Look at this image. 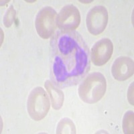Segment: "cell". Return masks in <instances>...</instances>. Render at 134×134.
<instances>
[{"mask_svg": "<svg viewBox=\"0 0 134 134\" xmlns=\"http://www.w3.org/2000/svg\"><path fill=\"white\" fill-rule=\"evenodd\" d=\"M52 81L59 87L76 85L90 69L89 50L76 32H58L50 42Z\"/></svg>", "mask_w": 134, "mask_h": 134, "instance_id": "obj_1", "label": "cell"}, {"mask_svg": "<svg viewBox=\"0 0 134 134\" xmlns=\"http://www.w3.org/2000/svg\"><path fill=\"white\" fill-rule=\"evenodd\" d=\"M106 90L107 81L105 76L99 72H94L82 79L79 87L78 93L82 101L93 104L103 97Z\"/></svg>", "mask_w": 134, "mask_h": 134, "instance_id": "obj_2", "label": "cell"}, {"mask_svg": "<svg viewBox=\"0 0 134 134\" xmlns=\"http://www.w3.org/2000/svg\"><path fill=\"white\" fill-rule=\"evenodd\" d=\"M50 108L48 94L41 87L34 88L30 93L27 100V111L33 120L40 121L47 115Z\"/></svg>", "mask_w": 134, "mask_h": 134, "instance_id": "obj_3", "label": "cell"}, {"mask_svg": "<svg viewBox=\"0 0 134 134\" xmlns=\"http://www.w3.org/2000/svg\"><path fill=\"white\" fill-rule=\"evenodd\" d=\"M57 12L52 7H44L38 12L35 19V27L39 36L48 39L53 35L57 26Z\"/></svg>", "mask_w": 134, "mask_h": 134, "instance_id": "obj_4", "label": "cell"}, {"mask_svg": "<svg viewBox=\"0 0 134 134\" xmlns=\"http://www.w3.org/2000/svg\"><path fill=\"white\" fill-rule=\"evenodd\" d=\"M109 15L106 8L96 5L88 11L86 18L87 30L94 36L103 33L108 24Z\"/></svg>", "mask_w": 134, "mask_h": 134, "instance_id": "obj_5", "label": "cell"}, {"mask_svg": "<svg viewBox=\"0 0 134 134\" xmlns=\"http://www.w3.org/2000/svg\"><path fill=\"white\" fill-rule=\"evenodd\" d=\"M81 14L76 6L72 4L66 5L57 14V25L64 32L75 30L81 23Z\"/></svg>", "mask_w": 134, "mask_h": 134, "instance_id": "obj_6", "label": "cell"}, {"mask_svg": "<svg viewBox=\"0 0 134 134\" xmlns=\"http://www.w3.org/2000/svg\"><path fill=\"white\" fill-rule=\"evenodd\" d=\"M113 52V44L109 38H105L97 42L91 50V58L95 66H101L111 59Z\"/></svg>", "mask_w": 134, "mask_h": 134, "instance_id": "obj_7", "label": "cell"}, {"mask_svg": "<svg viewBox=\"0 0 134 134\" xmlns=\"http://www.w3.org/2000/svg\"><path fill=\"white\" fill-rule=\"evenodd\" d=\"M133 60L128 57H118L115 60L111 67V74L118 81L129 79L133 75Z\"/></svg>", "mask_w": 134, "mask_h": 134, "instance_id": "obj_8", "label": "cell"}, {"mask_svg": "<svg viewBox=\"0 0 134 134\" xmlns=\"http://www.w3.org/2000/svg\"><path fill=\"white\" fill-rule=\"evenodd\" d=\"M44 87L50 95L52 108L55 110H59L63 107L64 103V97L63 91L60 90L57 85L50 80L46 81Z\"/></svg>", "mask_w": 134, "mask_h": 134, "instance_id": "obj_9", "label": "cell"}, {"mask_svg": "<svg viewBox=\"0 0 134 134\" xmlns=\"http://www.w3.org/2000/svg\"><path fill=\"white\" fill-rule=\"evenodd\" d=\"M57 133H76V127L73 121L69 118H63L57 125Z\"/></svg>", "mask_w": 134, "mask_h": 134, "instance_id": "obj_10", "label": "cell"}, {"mask_svg": "<svg viewBox=\"0 0 134 134\" xmlns=\"http://www.w3.org/2000/svg\"><path fill=\"white\" fill-rule=\"evenodd\" d=\"M133 112L128 111L123 118V131L125 134L133 133Z\"/></svg>", "mask_w": 134, "mask_h": 134, "instance_id": "obj_11", "label": "cell"}, {"mask_svg": "<svg viewBox=\"0 0 134 134\" xmlns=\"http://www.w3.org/2000/svg\"><path fill=\"white\" fill-rule=\"evenodd\" d=\"M16 15V12L13 5H11L6 13L5 14L3 18V24L6 27H9L12 26L15 20V17Z\"/></svg>", "mask_w": 134, "mask_h": 134, "instance_id": "obj_12", "label": "cell"}, {"mask_svg": "<svg viewBox=\"0 0 134 134\" xmlns=\"http://www.w3.org/2000/svg\"><path fill=\"white\" fill-rule=\"evenodd\" d=\"M133 82L130 85L127 92L128 100L131 105H133Z\"/></svg>", "mask_w": 134, "mask_h": 134, "instance_id": "obj_13", "label": "cell"}]
</instances>
